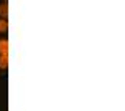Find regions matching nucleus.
<instances>
[{
  "mask_svg": "<svg viewBox=\"0 0 125 111\" xmlns=\"http://www.w3.org/2000/svg\"><path fill=\"white\" fill-rule=\"evenodd\" d=\"M9 50H10L9 40H0V55L2 56H9Z\"/></svg>",
  "mask_w": 125,
  "mask_h": 111,
  "instance_id": "1",
  "label": "nucleus"
},
{
  "mask_svg": "<svg viewBox=\"0 0 125 111\" xmlns=\"http://www.w3.org/2000/svg\"><path fill=\"white\" fill-rule=\"evenodd\" d=\"M0 17L3 20H7V17H9V3H2L0 5Z\"/></svg>",
  "mask_w": 125,
  "mask_h": 111,
  "instance_id": "2",
  "label": "nucleus"
},
{
  "mask_svg": "<svg viewBox=\"0 0 125 111\" xmlns=\"http://www.w3.org/2000/svg\"><path fill=\"white\" fill-rule=\"evenodd\" d=\"M7 66H9V56H2L0 55V68L5 70Z\"/></svg>",
  "mask_w": 125,
  "mask_h": 111,
  "instance_id": "3",
  "label": "nucleus"
},
{
  "mask_svg": "<svg viewBox=\"0 0 125 111\" xmlns=\"http://www.w3.org/2000/svg\"><path fill=\"white\" fill-rule=\"evenodd\" d=\"M9 30V20H0V33H3V32H7Z\"/></svg>",
  "mask_w": 125,
  "mask_h": 111,
  "instance_id": "4",
  "label": "nucleus"
}]
</instances>
